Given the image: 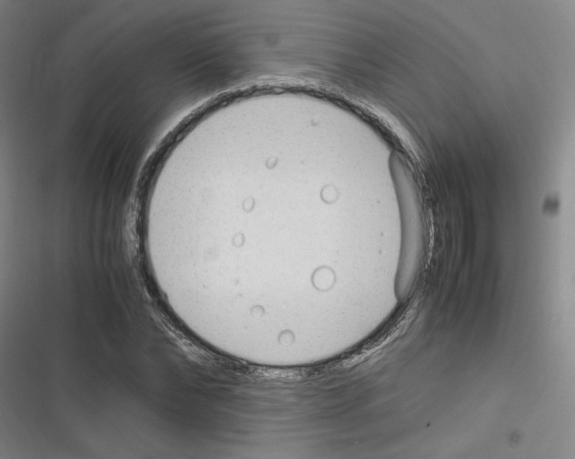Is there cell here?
Segmentation results:
<instances>
[{
    "label": "cell",
    "instance_id": "obj_1",
    "mask_svg": "<svg viewBox=\"0 0 575 459\" xmlns=\"http://www.w3.org/2000/svg\"><path fill=\"white\" fill-rule=\"evenodd\" d=\"M390 168L401 210L403 252L405 259L414 260L422 251L424 237L419 197L408 166L398 154L391 156Z\"/></svg>",
    "mask_w": 575,
    "mask_h": 459
}]
</instances>
